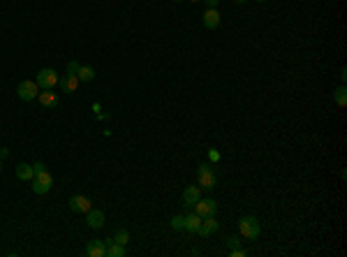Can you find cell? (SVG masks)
<instances>
[{
  "label": "cell",
  "mask_w": 347,
  "mask_h": 257,
  "mask_svg": "<svg viewBox=\"0 0 347 257\" xmlns=\"http://www.w3.org/2000/svg\"><path fill=\"white\" fill-rule=\"evenodd\" d=\"M239 232H241V236L250 239V241L259 239V232H262L259 220H257V218H253V215H245V218H241V220H239Z\"/></svg>",
  "instance_id": "1"
},
{
  "label": "cell",
  "mask_w": 347,
  "mask_h": 257,
  "mask_svg": "<svg viewBox=\"0 0 347 257\" xmlns=\"http://www.w3.org/2000/svg\"><path fill=\"white\" fill-rule=\"evenodd\" d=\"M51 185H53V176L46 169L32 176V193L35 195H46L51 190Z\"/></svg>",
  "instance_id": "2"
},
{
  "label": "cell",
  "mask_w": 347,
  "mask_h": 257,
  "mask_svg": "<svg viewBox=\"0 0 347 257\" xmlns=\"http://www.w3.org/2000/svg\"><path fill=\"white\" fill-rule=\"evenodd\" d=\"M197 174H199V188H204V190H213V188L218 185V176H215V171H213L211 165H199Z\"/></svg>",
  "instance_id": "3"
},
{
  "label": "cell",
  "mask_w": 347,
  "mask_h": 257,
  "mask_svg": "<svg viewBox=\"0 0 347 257\" xmlns=\"http://www.w3.org/2000/svg\"><path fill=\"white\" fill-rule=\"evenodd\" d=\"M56 84H58L56 70L46 67V70H40V72H37V86H40L42 91H51V88H56Z\"/></svg>",
  "instance_id": "4"
},
{
  "label": "cell",
  "mask_w": 347,
  "mask_h": 257,
  "mask_svg": "<svg viewBox=\"0 0 347 257\" xmlns=\"http://www.w3.org/2000/svg\"><path fill=\"white\" fill-rule=\"evenodd\" d=\"M37 91H40L37 81H21V84H19V88H16L19 100H23V102H30V100H35V97L40 95Z\"/></svg>",
  "instance_id": "5"
},
{
  "label": "cell",
  "mask_w": 347,
  "mask_h": 257,
  "mask_svg": "<svg viewBox=\"0 0 347 257\" xmlns=\"http://www.w3.org/2000/svg\"><path fill=\"white\" fill-rule=\"evenodd\" d=\"M195 209V213L201 215V218H206V215H215V211H218V204H215V199H197V204L192 206Z\"/></svg>",
  "instance_id": "6"
},
{
  "label": "cell",
  "mask_w": 347,
  "mask_h": 257,
  "mask_svg": "<svg viewBox=\"0 0 347 257\" xmlns=\"http://www.w3.org/2000/svg\"><path fill=\"white\" fill-rule=\"evenodd\" d=\"M70 209H72L74 213H88L93 209V202L88 197H84V195H74L72 199H70Z\"/></svg>",
  "instance_id": "7"
},
{
  "label": "cell",
  "mask_w": 347,
  "mask_h": 257,
  "mask_svg": "<svg viewBox=\"0 0 347 257\" xmlns=\"http://www.w3.org/2000/svg\"><path fill=\"white\" fill-rule=\"evenodd\" d=\"M86 255L88 257H106V241H100V239L88 241V246H86Z\"/></svg>",
  "instance_id": "8"
},
{
  "label": "cell",
  "mask_w": 347,
  "mask_h": 257,
  "mask_svg": "<svg viewBox=\"0 0 347 257\" xmlns=\"http://www.w3.org/2000/svg\"><path fill=\"white\" fill-rule=\"evenodd\" d=\"M218 229H220V223H218L213 215H206V218L201 220L199 232H197V234H199V236H211V234H215Z\"/></svg>",
  "instance_id": "9"
},
{
  "label": "cell",
  "mask_w": 347,
  "mask_h": 257,
  "mask_svg": "<svg viewBox=\"0 0 347 257\" xmlns=\"http://www.w3.org/2000/svg\"><path fill=\"white\" fill-rule=\"evenodd\" d=\"M86 223L91 229H102L105 227V213L100 211V209H91L88 213H86Z\"/></svg>",
  "instance_id": "10"
},
{
  "label": "cell",
  "mask_w": 347,
  "mask_h": 257,
  "mask_svg": "<svg viewBox=\"0 0 347 257\" xmlns=\"http://www.w3.org/2000/svg\"><path fill=\"white\" fill-rule=\"evenodd\" d=\"M199 197H201L199 185H190V188H185V193H183V197H181V204H183V206H195Z\"/></svg>",
  "instance_id": "11"
},
{
  "label": "cell",
  "mask_w": 347,
  "mask_h": 257,
  "mask_svg": "<svg viewBox=\"0 0 347 257\" xmlns=\"http://www.w3.org/2000/svg\"><path fill=\"white\" fill-rule=\"evenodd\" d=\"M201 19H204V26H206L209 30H215V28L220 26V21H222V14L218 10H206Z\"/></svg>",
  "instance_id": "12"
},
{
  "label": "cell",
  "mask_w": 347,
  "mask_h": 257,
  "mask_svg": "<svg viewBox=\"0 0 347 257\" xmlns=\"http://www.w3.org/2000/svg\"><path fill=\"white\" fill-rule=\"evenodd\" d=\"M201 215H197V213H190V215H185V232H190V234H197L199 232V225H201Z\"/></svg>",
  "instance_id": "13"
},
{
  "label": "cell",
  "mask_w": 347,
  "mask_h": 257,
  "mask_svg": "<svg viewBox=\"0 0 347 257\" xmlns=\"http://www.w3.org/2000/svg\"><path fill=\"white\" fill-rule=\"evenodd\" d=\"M125 246L123 243H116L111 239H106V257H125Z\"/></svg>",
  "instance_id": "14"
},
{
  "label": "cell",
  "mask_w": 347,
  "mask_h": 257,
  "mask_svg": "<svg viewBox=\"0 0 347 257\" xmlns=\"http://www.w3.org/2000/svg\"><path fill=\"white\" fill-rule=\"evenodd\" d=\"M58 84H60V88H63L65 93H74V91L79 88V79L74 75H67V76H63V79H58Z\"/></svg>",
  "instance_id": "15"
},
{
  "label": "cell",
  "mask_w": 347,
  "mask_h": 257,
  "mask_svg": "<svg viewBox=\"0 0 347 257\" xmlns=\"http://www.w3.org/2000/svg\"><path fill=\"white\" fill-rule=\"evenodd\" d=\"M37 100H40V105L46 109H53L56 105H58V95L56 93H51V91H44V93H40L37 95Z\"/></svg>",
  "instance_id": "16"
},
{
  "label": "cell",
  "mask_w": 347,
  "mask_h": 257,
  "mask_svg": "<svg viewBox=\"0 0 347 257\" xmlns=\"http://www.w3.org/2000/svg\"><path fill=\"white\" fill-rule=\"evenodd\" d=\"M32 176H35V171H32V165H26V162H21V165L16 167V179H19V181H32Z\"/></svg>",
  "instance_id": "17"
},
{
  "label": "cell",
  "mask_w": 347,
  "mask_h": 257,
  "mask_svg": "<svg viewBox=\"0 0 347 257\" xmlns=\"http://www.w3.org/2000/svg\"><path fill=\"white\" fill-rule=\"evenodd\" d=\"M76 79H79V81H93L95 70L91 67V65H81V67H79V72H76Z\"/></svg>",
  "instance_id": "18"
},
{
  "label": "cell",
  "mask_w": 347,
  "mask_h": 257,
  "mask_svg": "<svg viewBox=\"0 0 347 257\" xmlns=\"http://www.w3.org/2000/svg\"><path fill=\"white\" fill-rule=\"evenodd\" d=\"M333 97H336L338 107H345V105H347V88H345V86H338L336 91H333Z\"/></svg>",
  "instance_id": "19"
},
{
  "label": "cell",
  "mask_w": 347,
  "mask_h": 257,
  "mask_svg": "<svg viewBox=\"0 0 347 257\" xmlns=\"http://www.w3.org/2000/svg\"><path fill=\"white\" fill-rule=\"evenodd\" d=\"M111 241H116V243H123V246H127L130 243V232L127 229H118L114 236H111Z\"/></svg>",
  "instance_id": "20"
},
{
  "label": "cell",
  "mask_w": 347,
  "mask_h": 257,
  "mask_svg": "<svg viewBox=\"0 0 347 257\" xmlns=\"http://www.w3.org/2000/svg\"><path fill=\"white\" fill-rule=\"evenodd\" d=\"M169 225L174 227V229H183V227H185V218H183V215H174V218L169 220Z\"/></svg>",
  "instance_id": "21"
},
{
  "label": "cell",
  "mask_w": 347,
  "mask_h": 257,
  "mask_svg": "<svg viewBox=\"0 0 347 257\" xmlns=\"http://www.w3.org/2000/svg\"><path fill=\"white\" fill-rule=\"evenodd\" d=\"M79 67H81V63H79V60H70V63H67V75H74V76H76Z\"/></svg>",
  "instance_id": "22"
},
{
  "label": "cell",
  "mask_w": 347,
  "mask_h": 257,
  "mask_svg": "<svg viewBox=\"0 0 347 257\" xmlns=\"http://www.w3.org/2000/svg\"><path fill=\"white\" fill-rule=\"evenodd\" d=\"M44 169H46L44 162H35V165H32V171H35V174H40V171H44Z\"/></svg>",
  "instance_id": "23"
},
{
  "label": "cell",
  "mask_w": 347,
  "mask_h": 257,
  "mask_svg": "<svg viewBox=\"0 0 347 257\" xmlns=\"http://www.w3.org/2000/svg\"><path fill=\"white\" fill-rule=\"evenodd\" d=\"M239 243H241V241H239L236 236H229V239H227V246L229 248H239Z\"/></svg>",
  "instance_id": "24"
},
{
  "label": "cell",
  "mask_w": 347,
  "mask_h": 257,
  "mask_svg": "<svg viewBox=\"0 0 347 257\" xmlns=\"http://www.w3.org/2000/svg\"><path fill=\"white\" fill-rule=\"evenodd\" d=\"M231 257H245V250L243 248H231Z\"/></svg>",
  "instance_id": "25"
},
{
  "label": "cell",
  "mask_w": 347,
  "mask_h": 257,
  "mask_svg": "<svg viewBox=\"0 0 347 257\" xmlns=\"http://www.w3.org/2000/svg\"><path fill=\"white\" fill-rule=\"evenodd\" d=\"M204 2H206V7H209V10H215V7L220 5V0H204Z\"/></svg>",
  "instance_id": "26"
},
{
  "label": "cell",
  "mask_w": 347,
  "mask_h": 257,
  "mask_svg": "<svg viewBox=\"0 0 347 257\" xmlns=\"http://www.w3.org/2000/svg\"><path fill=\"white\" fill-rule=\"evenodd\" d=\"M243 2H245V0H236V5H243Z\"/></svg>",
  "instance_id": "27"
},
{
  "label": "cell",
  "mask_w": 347,
  "mask_h": 257,
  "mask_svg": "<svg viewBox=\"0 0 347 257\" xmlns=\"http://www.w3.org/2000/svg\"><path fill=\"white\" fill-rule=\"evenodd\" d=\"M0 169H2V158H0Z\"/></svg>",
  "instance_id": "28"
},
{
  "label": "cell",
  "mask_w": 347,
  "mask_h": 257,
  "mask_svg": "<svg viewBox=\"0 0 347 257\" xmlns=\"http://www.w3.org/2000/svg\"><path fill=\"white\" fill-rule=\"evenodd\" d=\"M190 2H199V0H190Z\"/></svg>",
  "instance_id": "29"
},
{
  "label": "cell",
  "mask_w": 347,
  "mask_h": 257,
  "mask_svg": "<svg viewBox=\"0 0 347 257\" xmlns=\"http://www.w3.org/2000/svg\"><path fill=\"white\" fill-rule=\"evenodd\" d=\"M174 2H183V0H174Z\"/></svg>",
  "instance_id": "30"
},
{
  "label": "cell",
  "mask_w": 347,
  "mask_h": 257,
  "mask_svg": "<svg viewBox=\"0 0 347 257\" xmlns=\"http://www.w3.org/2000/svg\"><path fill=\"white\" fill-rule=\"evenodd\" d=\"M257 2H264V0H257Z\"/></svg>",
  "instance_id": "31"
}]
</instances>
